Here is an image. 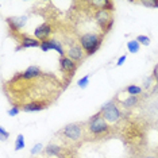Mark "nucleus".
<instances>
[{"label": "nucleus", "instance_id": "1", "mask_svg": "<svg viewBox=\"0 0 158 158\" xmlns=\"http://www.w3.org/2000/svg\"><path fill=\"white\" fill-rule=\"evenodd\" d=\"M102 42H103V34H96V33H85L78 39V44L81 45V48L84 49L87 56L95 54L100 46H102Z\"/></svg>", "mask_w": 158, "mask_h": 158}, {"label": "nucleus", "instance_id": "2", "mask_svg": "<svg viewBox=\"0 0 158 158\" xmlns=\"http://www.w3.org/2000/svg\"><path fill=\"white\" fill-rule=\"evenodd\" d=\"M87 130H88V132H91L92 135H96V136L107 134V132L110 131V126L106 122V119L103 118L100 111L96 115H93L91 119L88 120Z\"/></svg>", "mask_w": 158, "mask_h": 158}, {"label": "nucleus", "instance_id": "3", "mask_svg": "<svg viewBox=\"0 0 158 158\" xmlns=\"http://www.w3.org/2000/svg\"><path fill=\"white\" fill-rule=\"evenodd\" d=\"M100 112H102L103 118L106 119L107 123H111V124L119 122V119L122 118L120 110L118 108V106L115 104L114 100H111V102L103 104L102 108H100Z\"/></svg>", "mask_w": 158, "mask_h": 158}, {"label": "nucleus", "instance_id": "4", "mask_svg": "<svg viewBox=\"0 0 158 158\" xmlns=\"http://www.w3.org/2000/svg\"><path fill=\"white\" fill-rule=\"evenodd\" d=\"M61 134L68 141L77 142L84 138V126L82 123H69L61 130Z\"/></svg>", "mask_w": 158, "mask_h": 158}, {"label": "nucleus", "instance_id": "5", "mask_svg": "<svg viewBox=\"0 0 158 158\" xmlns=\"http://www.w3.org/2000/svg\"><path fill=\"white\" fill-rule=\"evenodd\" d=\"M95 19H96V23L99 24V27L103 30V34L108 33L114 24L112 12L108 11V10H96Z\"/></svg>", "mask_w": 158, "mask_h": 158}, {"label": "nucleus", "instance_id": "6", "mask_svg": "<svg viewBox=\"0 0 158 158\" xmlns=\"http://www.w3.org/2000/svg\"><path fill=\"white\" fill-rule=\"evenodd\" d=\"M66 57H69L72 61H74V62H78V61L82 60V57H84V49L81 48L80 44H70L69 48L66 49Z\"/></svg>", "mask_w": 158, "mask_h": 158}, {"label": "nucleus", "instance_id": "7", "mask_svg": "<svg viewBox=\"0 0 158 158\" xmlns=\"http://www.w3.org/2000/svg\"><path fill=\"white\" fill-rule=\"evenodd\" d=\"M52 35V26L49 23H42L34 30V37L38 39L39 42L48 41L49 37Z\"/></svg>", "mask_w": 158, "mask_h": 158}, {"label": "nucleus", "instance_id": "8", "mask_svg": "<svg viewBox=\"0 0 158 158\" xmlns=\"http://www.w3.org/2000/svg\"><path fill=\"white\" fill-rule=\"evenodd\" d=\"M60 68L62 72H65L68 74H73L76 72L77 64L74 61H72L69 57H60Z\"/></svg>", "mask_w": 158, "mask_h": 158}, {"label": "nucleus", "instance_id": "9", "mask_svg": "<svg viewBox=\"0 0 158 158\" xmlns=\"http://www.w3.org/2000/svg\"><path fill=\"white\" fill-rule=\"evenodd\" d=\"M7 23H8V26L11 27L12 31H19L20 28L24 27V24L27 23V16H11L7 19Z\"/></svg>", "mask_w": 158, "mask_h": 158}, {"label": "nucleus", "instance_id": "10", "mask_svg": "<svg viewBox=\"0 0 158 158\" xmlns=\"http://www.w3.org/2000/svg\"><path fill=\"white\" fill-rule=\"evenodd\" d=\"M41 74H42V72L39 69V66L31 65V66H28L23 73H20V78H23V80H34V78L39 77Z\"/></svg>", "mask_w": 158, "mask_h": 158}, {"label": "nucleus", "instance_id": "11", "mask_svg": "<svg viewBox=\"0 0 158 158\" xmlns=\"http://www.w3.org/2000/svg\"><path fill=\"white\" fill-rule=\"evenodd\" d=\"M20 48L28 49V48H41V42L37 38H31L28 35H23L20 39Z\"/></svg>", "mask_w": 158, "mask_h": 158}, {"label": "nucleus", "instance_id": "12", "mask_svg": "<svg viewBox=\"0 0 158 158\" xmlns=\"http://www.w3.org/2000/svg\"><path fill=\"white\" fill-rule=\"evenodd\" d=\"M45 104L44 103H38V102H31L28 104H23L20 107V110L24 111V112H35V111H42L45 110Z\"/></svg>", "mask_w": 158, "mask_h": 158}, {"label": "nucleus", "instance_id": "13", "mask_svg": "<svg viewBox=\"0 0 158 158\" xmlns=\"http://www.w3.org/2000/svg\"><path fill=\"white\" fill-rule=\"evenodd\" d=\"M49 46H50V50H56L60 54V57L66 56V50L64 49L62 44H61L60 41H57V39H49Z\"/></svg>", "mask_w": 158, "mask_h": 158}, {"label": "nucleus", "instance_id": "14", "mask_svg": "<svg viewBox=\"0 0 158 158\" xmlns=\"http://www.w3.org/2000/svg\"><path fill=\"white\" fill-rule=\"evenodd\" d=\"M139 48H141V44H139L136 39H132V41H128L127 42V50H128V53H132V54H135V53L139 52Z\"/></svg>", "mask_w": 158, "mask_h": 158}, {"label": "nucleus", "instance_id": "15", "mask_svg": "<svg viewBox=\"0 0 158 158\" xmlns=\"http://www.w3.org/2000/svg\"><path fill=\"white\" fill-rule=\"evenodd\" d=\"M138 103V98L136 96H128L127 99H124L123 102H122V106L126 107V108H130V107H134L135 104Z\"/></svg>", "mask_w": 158, "mask_h": 158}, {"label": "nucleus", "instance_id": "16", "mask_svg": "<svg viewBox=\"0 0 158 158\" xmlns=\"http://www.w3.org/2000/svg\"><path fill=\"white\" fill-rule=\"evenodd\" d=\"M24 146H26V143H24V136H23V134H19L15 139V150L19 152V150L24 149Z\"/></svg>", "mask_w": 158, "mask_h": 158}, {"label": "nucleus", "instance_id": "17", "mask_svg": "<svg viewBox=\"0 0 158 158\" xmlns=\"http://www.w3.org/2000/svg\"><path fill=\"white\" fill-rule=\"evenodd\" d=\"M126 91L130 93L131 96H136V95H141L142 93V88L138 87V85H128V87L126 88Z\"/></svg>", "mask_w": 158, "mask_h": 158}, {"label": "nucleus", "instance_id": "18", "mask_svg": "<svg viewBox=\"0 0 158 158\" xmlns=\"http://www.w3.org/2000/svg\"><path fill=\"white\" fill-rule=\"evenodd\" d=\"M89 78H91V74H87V76H84L82 78H80V80L77 81V85L80 88H87L88 84H89Z\"/></svg>", "mask_w": 158, "mask_h": 158}, {"label": "nucleus", "instance_id": "19", "mask_svg": "<svg viewBox=\"0 0 158 158\" xmlns=\"http://www.w3.org/2000/svg\"><path fill=\"white\" fill-rule=\"evenodd\" d=\"M44 149L45 147H44L42 143H35V145L33 146V149H31V156H37V154H39Z\"/></svg>", "mask_w": 158, "mask_h": 158}, {"label": "nucleus", "instance_id": "20", "mask_svg": "<svg viewBox=\"0 0 158 158\" xmlns=\"http://www.w3.org/2000/svg\"><path fill=\"white\" fill-rule=\"evenodd\" d=\"M136 41H138L141 45H145V46H149L150 45V38L146 37V35H138Z\"/></svg>", "mask_w": 158, "mask_h": 158}, {"label": "nucleus", "instance_id": "21", "mask_svg": "<svg viewBox=\"0 0 158 158\" xmlns=\"http://www.w3.org/2000/svg\"><path fill=\"white\" fill-rule=\"evenodd\" d=\"M153 80H154V77H153V74H150V76H147L145 80H143V87H145L146 89L147 88H150L152 87V82H153Z\"/></svg>", "mask_w": 158, "mask_h": 158}, {"label": "nucleus", "instance_id": "22", "mask_svg": "<svg viewBox=\"0 0 158 158\" xmlns=\"http://www.w3.org/2000/svg\"><path fill=\"white\" fill-rule=\"evenodd\" d=\"M8 136H10V132H8V131H7V130H6V128H4V127H3V126H2V127H0V139H2V141H3V142H4V141H6V139H7V138H8Z\"/></svg>", "mask_w": 158, "mask_h": 158}, {"label": "nucleus", "instance_id": "23", "mask_svg": "<svg viewBox=\"0 0 158 158\" xmlns=\"http://www.w3.org/2000/svg\"><path fill=\"white\" fill-rule=\"evenodd\" d=\"M19 112H20V108H19V107H16V106H14V107H11V108L8 110V115H10V116H16Z\"/></svg>", "mask_w": 158, "mask_h": 158}, {"label": "nucleus", "instance_id": "24", "mask_svg": "<svg viewBox=\"0 0 158 158\" xmlns=\"http://www.w3.org/2000/svg\"><path fill=\"white\" fill-rule=\"evenodd\" d=\"M41 50H42V52H49V50H50V46H49V39H48V41L41 42Z\"/></svg>", "mask_w": 158, "mask_h": 158}, {"label": "nucleus", "instance_id": "25", "mask_svg": "<svg viewBox=\"0 0 158 158\" xmlns=\"http://www.w3.org/2000/svg\"><path fill=\"white\" fill-rule=\"evenodd\" d=\"M153 77H154V80L157 81V84H158V64L156 66H154V70H153Z\"/></svg>", "mask_w": 158, "mask_h": 158}, {"label": "nucleus", "instance_id": "26", "mask_svg": "<svg viewBox=\"0 0 158 158\" xmlns=\"http://www.w3.org/2000/svg\"><path fill=\"white\" fill-rule=\"evenodd\" d=\"M124 61H126V56L119 57V60H118V66H122V65H123Z\"/></svg>", "mask_w": 158, "mask_h": 158}, {"label": "nucleus", "instance_id": "27", "mask_svg": "<svg viewBox=\"0 0 158 158\" xmlns=\"http://www.w3.org/2000/svg\"><path fill=\"white\" fill-rule=\"evenodd\" d=\"M143 158H157V157H154V156H146V157H143Z\"/></svg>", "mask_w": 158, "mask_h": 158}]
</instances>
